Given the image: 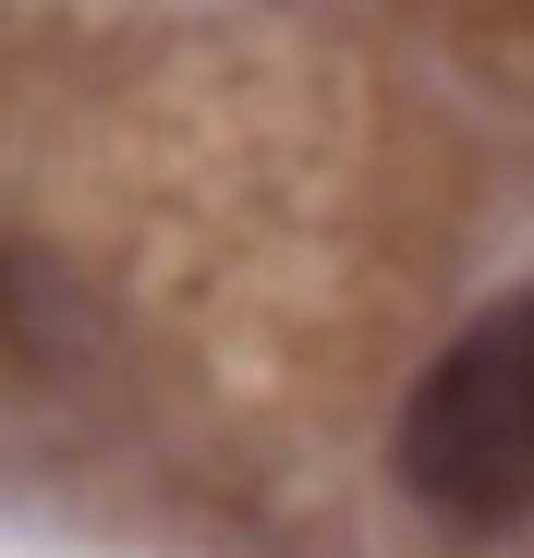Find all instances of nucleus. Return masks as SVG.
<instances>
[{
  "mask_svg": "<svg viewBox=\"0 0 534 558\" xmlns=\"http://www.w3.org/2000/svg\"><path fill=\"white\" fill-rule=\"evenodd\" d=\"M389 461H401L413 510L462 522V534L534 522V292L486 304V316L413 377Z\"/></svg>",
  "mask_w": 534,
  "mask_h": 558,
  "instance_id": "f257e3e1",
  "label": "nucleus"
}]
</instances>
